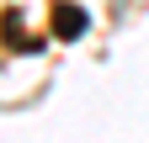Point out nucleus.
<instances>
[{
    "mask_svg": "<svg viewBox=\"0 0 149 143\" xmlns=\"http://www.w3.org/2000/svg\"><path fill=\"white\" fill-rule=\"evenodd\" d=\"M53 27H59V37H74V32L85 27V16L74 11V6H64V11H59V21H53Z\"/></svg>",
    "mask_w": 149,
    "mask_h": 143,
    "instance_id": "obj_1",
    "label": "nucleus"
}]
</instances>
